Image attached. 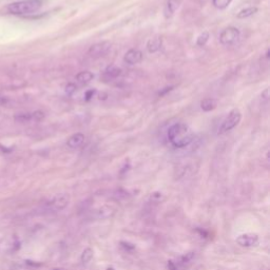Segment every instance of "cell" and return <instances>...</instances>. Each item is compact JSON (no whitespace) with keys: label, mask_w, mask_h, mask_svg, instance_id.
<instances>
[{"label":"cell","mask_w":270,"mask_h":270,"mask_svg":"<svg viewBox=\"0 0 270 270\" xmlns=\"http://www.w3.org/2000/svg\"><path fill=\"white\" fill-rule=\"evenodd\" d=\"M167 136L174 148L183 149L193 141V134L189 133V128L185 124H175L169 128Z\"/></svg>","instance_id":"1"},{"label":"cell","mask_w":270,"mask_h":270,"mask_svg":"<svg viewBox=\"0 0 270 270\" xmlns=\"http://www.w3.org/2000/svg\"><path fill=\"white\" fill-rule=\"evenodd\" d=\"M42 6L43 0H22L10 3L6 6V11L12 15H29L37 12Z\"/></svg>","instance_id":"2"},{"label":"cell","mask_w":270,"mask_h":270,"mask_svg":"<svg viewBox=\"0 0 270 270\" xmlns=\"http://www.w3.org/2000/svg\"><path fill=\"white\" fill-rule=\"evenodd\" d=\"M242 118V114L240 112V110L238 109H233L227 115V117L223 120V123L220 127L219 130V134H225L229 131H231L232 129L238 126L240 124Z\"/></svg>","instance_id":"3"},{"label":"cell","mask_w":270,"mask_h":270,"mask_svg":"<svg viewBox=\"0 0 270 270\" xmlns=\"http://www.w3.org/2000/svg\"><path fill=\"white\" fill-rule=\"evenodd\" d=\"M240 38V30L234 26H228L221 33L220 42L224 45H230L238 42Z\"/></svg>","instance_id":"4"},{"label":"cell","mask_w":270,"mask_h":270,"mask_svg":"<svg viewBox=\"0 0 270 270\" xmlns=\"http://www.w3.org/2000/svg\"><path fill=\"white\" fill-rule=\"evenodd\" d=\"M110 49H111V44L109 42H101L90 46L89 51H88V54L92 57L97 58V57L104 56Z\"/></svg>","instance_id":"5"},{"label":"cell","mask_w":270,"mask_h":270,"mask_svg":"<svg viewBox=\"0 0 270 270\" xmlns=\"http://www.w3.org/2000/svg\"><path fill=\"white\" fill-rule=\"evenodd\" d=\"M236 243L242 247H253L259 244V235L255 233H244L236 238Z\"/></svg>","instance_id":"6"},{"label":"cell","mask_w":270,"mask_h":270,"mask_svg":"<svg viewBox=\"0 0 270 270\" xmlns=\"http://www.w3.org/2000/svg\"><path fill=\"white\" fill-rule=\"evenodd\" d=\"M69 202H70L69 195L63 193V194L56 195L55 198H53L51 202H50V206H51V208L53 209V210L62 211L68 205H69Z\"/></svg>","instance_id":"7"},{"label":"cell","mask_w":270,"mask_h":270,"mask_svg":"<svg viewBox=\"0 0 270 270\" xmlns=\"http://www.w3.org/2000/svg\"><path fill=\"white\" fill-rule=\"evenodd\" d=\"M143 59V53L137 49H131L125 54L124 60L128 65H136Z\"/></svg>","instance_id":"8"},{"label":"cell","mask_w":270,"mask_h":270,"mask_svg":"<svg viewBox=\"0 0 270 270\" xmlns=\"http://www.w3.org/2000/svg\"><path fill=\"white\" fill-rule=\"evenodd\" d=\"M183 2V0H168L164 9V15L166 18H170L174 15V13L178 11L180 5Z\"/></svg>","instance_id":"9"},{"label":"cell","mask_w":270,"mask_h":270,"mask_svg":"<svg viewBox=\"0 0 270 270\" xmlns=\"http://www.w3.org/2000/svg\"><path fill=\"white\" fill-rule=\"evenodd\" d=\"M114 214H115V209H114L112 206L104 205L97 209L95 212V217L98 220H106V219L112 218Z\"/></svg>","instance_id":"10"},{"label":"cell","mask_w":270,"mask_h":270,"mask_svg":"<svg viewBox=\"0 0 270 270\" xmlns=\"http://www.w3.org/2000/svg\"><path fill=\"white\" fill-rule=\"evenodd\" d=\"M85 141V135L82 133H75L70 136L67 140V146L71 148V149H76L80 147Z\"/></svg>","instance_id":"11"},{"label":"cell","mask_w":270,"mask_h":270,"mask_svg":"<svg viewBox=\"0 0 270 270\" xmlns=\"http://www.w3.org/2000/svg\"><path fill=\"white\" fill-rule=\"evenodd\" d=\"M161 45H163V39L160 37L151 38L149 42L147 43V50L149 53H155L160 50Z\"/></svg>","instance_id":"12"},{"label":"cell","mask_w":270,"mask_h":270,"mask_svg":"<svg viewBox=\"0 0 270 270\" xmlns=\"http://www.w3.org/2000/svg\"><path fill=\"white\" fill-rule=\"evenodd\" d=\"M120 75H121V69H119V68H117V67H109L105 71L104 77L107 80H111V79L117 78Z\"/></svg>","instance_id":"13"},{"label":"cell","mask_w":270,"mask_h":270,"mask_svg":"<svg viewBox=\"0 0 270 270\" xmlns=\"http://www.w3.org/2000/svg\"><path fill=\"white\" fill-rule=\"evenodd\" d=\"M94 78V74L90 71H83L76 75V80L82 85L89 84Z\"/></svg>","instance_id":"14"},{"label":"cell","mask_w":270,"mask_h":270,"mask_svg":"<svg viewBox=\"0 0 270 270\" xmlns=\"http://www.w3.org/2000/svg\"><path fill=\"white\" fill-rule=\"evenodd\" d=\"M201 108L202 111L210 112L217 108V101L212 98H205L204 100L201 101Z\"/></svg>","instance_id":"15"},{"label":"cell","mask_w":270,"mask_h":270,"mask_svg":"<svg viewBox=\"0 0 270 270\" xmlns=\"http://www.w3.org/2000/svg\"><path fill=\"white\" fill-rule=\"evenodd\" d=\"M256 12H258V8H256V6H249V8H246L244 10L240 11L238 13V15H236V17L240 19H244V18L252 16L253 14H255Z\"/></svg>","instance_id":"16"},{"label":"cell","mask_w":270,"mask_h":270,"mask_svg":"<svg viewBox=\"0 0 270 270\" xmlns=\"http://www.w3.org/2000/svg\"><path fill=\"white\" fill-rule=\"evenodd\" d=\"M93 255H94V251L92 249L86 248L83 251L82 255H80V261H82L83 264H88V263H90L91 260L93 259Z\"/></svg>","instance_id":"17"},{"label":"cell","mask_w":270,"mask_h":270,"mask_svg":"<svg viewBox=\"0 0 270 270\" xmlns=\"http://www.w3.org/2000/svg\"><path fill=\"white\" fill-rule=\"evenodd\" d=\"M231 1L232 0H212V4L214 8L219 10H225L231 3Z\"/></svg>","instance_id":"18"},{"label":"cell","mask_w":270,"mask_h":270,"mask_svg":"<svg viewBox=\"0 0 270 270\" xmlns=\"http://www.w3.org/2000/svg\"><path fill=\"white\" fill-rule=\"evenodd\" d=\"M194 258V253L193 252H188L184 255H181L179 262H178V264H180V265H185V264H188L189 262H191V260Z\"/></svg>","instance_id":"19"},{"label":"cell","mask_w":270,"mask_h":270,"mask_svg":"<svg viewBox=\"0 0 270 270\" xmlns=\"http://www.w3.org/2000/svg\"><path fill=\"white\" fill-rule=\"evenodd\" d=\"M208 40H209V33L208 32H204V33H202L201 35L198 37L197 45L199 46H204L208 43Z\"/></svg>","instance_id":"20"},{"label":"cell","mask_w":270,"mask_h":270,"mask_svg":"<svg viewBox=\"0 0 270 270\" xmlns=\"http://www.w3.org/2000/svg\"><path fill=\"white\" fill-rule=\"evenodd\" d=\"M16 121H19V123H29L30 120H32V114L31 113H25V114H19L15 117Z\"/></svg>","instance_id":"21"},{"label":"cell","mask_w":270,"mask_h":270,"mask_svg":"<svg viewBox=\"0 0 270 270\" xmlns=\"http://www.w3.org/2000/svg\"><path fill=\"white\" fill-rule=\"evenodd\" d=\"M31 114H32V120L34 121H40L45 118V113L42 111H35Z\"/></svg>","instance_id":"22"},{"label":"cell","mask_w":270,"mask_h":270,"mask_svg":"<svg viewBox=\"0 0 270 270\" xmlns=\"http://www.w3.org/2000/svg\"><path fill=\"white\" fill-rule=\"evenodd\" d=\"M150 200H151L153 202H160L161 201L164 200V198H163V194H161V193H159V192H154V193L151 194Z\"/></svg>","instance_id":"23"},{"label":"cell","mask_w":270,"mask_h":270,"mask_svg":"<svg viewBox=\"0 0 270 270\" xmlns=\"http://www.w3.org/2000/svg\"><path fill=\"white\" fill-rule=\"evenodd\" d=\"M120 246L123 247L125 250H127V251H132L135 249V245L131 244V243H129V242H124V241L120 242Z\"/></svg>","instance_id":"24"},{"label":"cell","mask_w":270,"mask_h":270,"mask_svg":"<svg viewBox=\"0 0 270 270\" xmlns=\"http://www.w3.org/2000/svg\"><path fill=\"white\" fill-rule=\"evenodd\" d=\"M75 91H76V86L74 84H69L66 87V92L67 94H69V95H72Z\"/></svg>","instance_id":"25"},{"label":"cell","mask_w":270,"mask_h":270,"mask_svg":"<svg viewBox=\"0 0 270 270\" xmlns=\"http://www.w3.org/2000/svg\"><path fill=\"white\" fill-rule=\"evenodd\" d=\"M168 268L169 270H179V264L177 262H173V261H169L168 262Z\"/></svg>","instance_id":"26"},{"label":"cell","mask_w":270,"mask_h":270,"mask_svg":"<svg viewBox=\"0 0 270 270\" xmlns=\"http://www.w3.org/2000/svg\"><path fill=\"white\" fill-rule=\"evenodd\" d=\"M95 90H89V91H87L86 92V95H85V97H86V100H90L93 96H94V94H95Z\"/></svg>","instance_id":"27"},{"label":"cell","mask_w":270,"mask_h":270,"mask_svg":"<svg viewBox=\"0 0 270 270\" xmlns=\"http://www.w3.org/2000/svg\"><path fill=\"white\" fill-rule=\"evenodd\" d=\"M51 270H67L66 268H63V267H56V268H53Z\"/></svg>","instance_id":"28"},{"label":"cell","mask_w":270,"mask_h":270,"mask_svg":"<svg viewBox=\"0 0 270 270\" xmlns=\"http://www.w3.org/2000/svg\"><path fill=\"white\" fill-rule=\"evenodd\" d=\"M106 270H115V269H114L113 267H108Z\"/></svg>","instance_id":"29"}]
</instances>
